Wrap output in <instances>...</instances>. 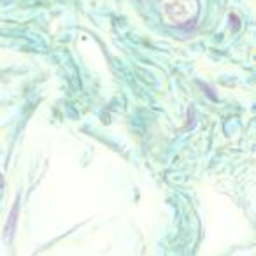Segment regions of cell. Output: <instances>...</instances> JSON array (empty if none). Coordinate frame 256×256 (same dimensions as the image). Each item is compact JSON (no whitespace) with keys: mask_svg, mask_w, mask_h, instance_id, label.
<instances>
[{"mask_svg":"<svg viewBox=\"0 0 256 256\" xmlns=\"http://www.w3.org/2000/svg\"><path fill=\"white\" fill-rule=\"evenodd\" d=\"M162 11L172 25L182 26L195 22L198 14V2L196 0H164Z\"/></svg>","mask_w":256,"mask_h":256,"instance_id":"6da1fadb","label":"cell"},{"mask_svg":"<svg viewBox=\"0 0 256 256\" xmlns=\"http://www.w3.org/2000/svg\"><path fill=\"white\" fill-rule=\"evenodd\" d=\"M18 218H20V196L14 200V204H12L8 223H6V226H4V240L8 242V244H11L12 237H14L16 226H18Z\"/></svg>","mask_w":256,"mask_h":256,"instance_id":"7a4b0ae2","label":"cell"},{"mask_svg":"<svg viewBox=\"0 0 256 256\" xmlns=\"http://www.w3.org/2000/svg\"><path fill=\"white\" fill-rule=\"evenodd\" d=\"M228 23H230V28L234 30V32H237V30L240 28V20H238V16L234 14V12L228 14Z\"/></svg>","mask_w":256,"mask_h":256,"instance_id":"3957f363","label":"cell"},{"mask_svg":"<svg viewBox=\"0 0 256 256\" xmlns=\"http://www.w3.org/2000/svg\"><path fill=\"white\" fill-rule=\"evenodd\" d=\"M200 88H202L204 92H206L207 95H209V98L212 100V102H216V100H218V96H216V93H214V90H210L209 86L206 84V82H200Z\"/></svg>","mask_w":256,"mask_h":256,"instance_id":"277c9868","label":"cell"},{"mask_svg":"<svg viewBox=\"0 0 256 256\" xmlns=\"http://www.w3.org/2000/svg\"><path fill=\"white\" fill-rule=\"evenodd\" d=\"M4 188V178H2V174H0V190Z\"/></svg>","mask_w":256,"mask_h":256,"instance_id":"5b68a950","label":"cell"}]
</instances>
